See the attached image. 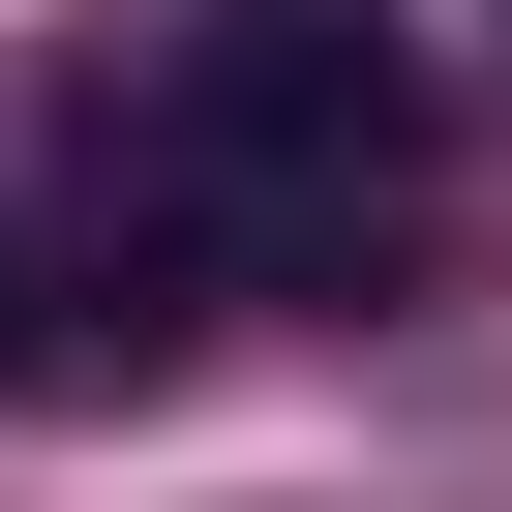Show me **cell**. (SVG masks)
Instances as JSON below:
<instances>
[{
	"instance_id": "cell-1",
	"label": "cell",
	"mask_w": 512,
	"mask_h": 512,
	"mask_svg": "<svg viewBox=\"0 0 512 512\" xmlns=\"http://www.w3.org/2000/svg\"><path fill=\"white\" fill-rule=\"evenodd\" d=\"M422 211V31L392 0H181V31L91 61V241L151 272H362Z\"/></svg>"
}]
</instances>
